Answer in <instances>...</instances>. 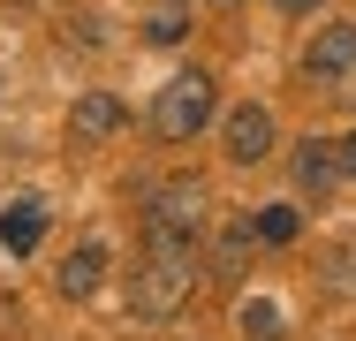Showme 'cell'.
<instances>
[{"label":"cell","mask_w":356,"mask_h":341,"mask_svg":"<svg viewBox=\"0 0 356 341\" xmlns=\"http://www.w3.org/2000/svg\"><path fill=\"white\" fill-rule=\"evenodd\" d=\"M243 326L250 341H281V303H243Z\"/></svg>","instance_id":"4fadbf2b"},{"label":"cell","mask_w":356,"mask_h":341,"mask_svg":"<svg viewBox=\"0 0 356 341\" xmlns=\"http://www.w3.org/2000/svg\"><path fill=\"white\" fill-rule=\"evenodd\" d=\"M54 288H61L69 303H83V296H99V288H106V243H76L69 258L54 266Z\"/></svg>","instance_id":"52a82bcc"},{"label":"cell","mask_w":356,"mask_h":341,"mask_svg":"<svg viewBox=\"0 0 356 341\" xmlns=\"http://www.w3.org/2000/svg\"><path fill=\"white\" fill-rule=\"evenodd\" d=\"M213 8H235V0H213Z\"/></svg>","instance_id":"e0dca14e"},{"label":"cell","mask_w":356,"mask_h":341,"mask_svg":"<svg viewBox=\"0 0 356 341\" xmlns=\"http://www.w3.org/2000/svg\"><path fill=\"white\" fill-rule=\"evenodd\" d=\"M190 288H197V251H144V266L129 273V288H122V303H129V319L144 326H159V319H175L182 303H190Z\"/></svg>","instance_id":"6da1fadb"},{"label":"cell","mask_w":356,"mask_h":341,"mask_svg":"<svg viewBox=\"0 0 356 341\" xmlns=\"http://www.w3.org/2000/svg\"><path fill=\"white\" fill-rule=\"evenodd\" d=\"M303 8H326V0H281V15H303Z\"/></svg>","instance_id":"2e32d148"},{"label":"cell","mask_w":356,"mask_h":341,"mask_svg":"<svg viewBox=\"0 0 356 341\" xmlns=\"http://www.w3.org/2000/svg\"><path fill=\"white\" fill-rule=\"evenodd\" d=\"M144 38H152V46H175V38H190V8H159V15L144 23Z\"/></svg>","instance_id":"8fae6325"},{"label":"cell","mask_w":356,"mask_h":341,"mask_svg":"<svg viewBox=\"0 0 356 341\" xmlns=\"http://www.w3.org/2000/svg\"><path fill=\"white\" fill-rule=\"evenodd\" d=\"M334 152H341V182H356V129L334 136Z\"/></svg>","instance_id":"9a60e30c"},{"label":"cell","mask_w":356,"mask_h":341,"mask_svg":"<svg viewBox=\"0 0 356 341\" xmlns=\"http://www.w3.org/2000/svg\"><path fill=\"white\" fill-rule=\"evenodd\" d=\"M334 288H356V243L334 251Z\"/></svg>","instance_id":"5bb4252c"},{"label":"cell","mask_w":356,"mask_h":341,"mask_svg":"<svg viewBox=\"0 0 356 341\" xmlns=\"http://www.w3.org/2000/svg\"><path fill=\"white\" fill-rule=\"evenodd\" d=\"M197 228H205V182H167V190H152V205H144V251H190L197 243Z\"/></svg>","instance_id":"7a4b0ae2"},{"label":"cell","mask_w":356,"mask_h":341,"mask_svg":"<svg viewBox=\"0 0 356 341\" xmlns=\"http://www.w3.org/2000/svg\"><path fill=\"white\" fill-rule=\"evenodd\" d=\"M38 235H46V212H38V205H15V212L0 220V243H8L15 258H23V251H38Z\"/></svg>","instance_id":"30bf717a"},{"label":"cell","mask_w":356,"mask_h":341,"mask_svg":"<svg viewBox=\"0 0 356 341\" xmlns=\"http://www.w3.org/2000/svg\"><path fill=\"white\" fill-rule=\"evenodd\" d=\"M288 182H296V198H326V190L341 182V152H334V136H303V144L288 152Z\"/></svg>","instance_id":"5b68a950"},{"label":"cell","mask_w":356,"mask_h":341,"mask_svg":"<svg viewBox=\"0 0 356 341\" xmlns=\"http://www.w3.org/2000/svg\"><path fill=\"white\" fill-rule=\"evenodd\" d=\"M205 122H213V76H205V68L167 76V84H159V99H152V129L167 136V144H190Z\"/></svg>","instance_id":"3957f363"},{"label":"cell","mask_w":356,"mask_h":341,"mask_svg":"<svg viewBox=\"0 0 356 341\" xmlns=\"http://www.w3.org/2000/svg\"><path fill=\"white\" fill-rule=\"evenodd\" d=\"M356 68V23H326L311 46H303V76L311 84H341Z\"/></svg>","instance_id":"8992f818"},{"label":"cell","mask_w":356,"mask_h":341,"mask_svg":"<svg viewBox=\"0 0 356 341\" xmlns=\"http://www.w3.org/2000/svg\"><path fill=\"white\" fill-rule=\"evenodd\" d=\"M296 205H273V212H258V243H296Z\"/></svg>","instance_id":"7c38bea8"},{"label":"cell","mask_w":356,"mask_h":341,"mask_svg":"<svg viewBox=\"0 0 356 341\" xmlns=\"http://www.w3.org/2000/svg\"><path fill=\"white\" fill-rule=\"evenodd\" d=\"M122 122H129V106H122L114 91H83V99H76V114H69L76 144H106V136H122Z\"/></svg>","instance_id":"ba28073f"},{"label":"cell","mask_w":356,"mask_h":341,"mask_svg":"<svg viewBox=\"0 0 356 341\" xmlns=\"http://www.w3.org/2000/svg\"><path fill=\"white\" fill-rule=\"evenodd\" d=\"M220 152H227L235 167H258V159L273 152V114H266L258 99L227 106V114H220Z\"/></svg>","instance_id":"277c9868"},{"label":"cell","mask_w":356,"mask_h":341,"mask_svg":"<svg viewBox=\"0 0 356 341\" xmlns=\"http://www.w3.org/2000/svg\"><path fill=\"white\" fill-rule=\"evenodd\" d=\"M250 251H258V220H227V228H220V243H213V266L243 273V266H250Z\"/></svg>","instance_id":"9c48e42d"}]
</instances>
